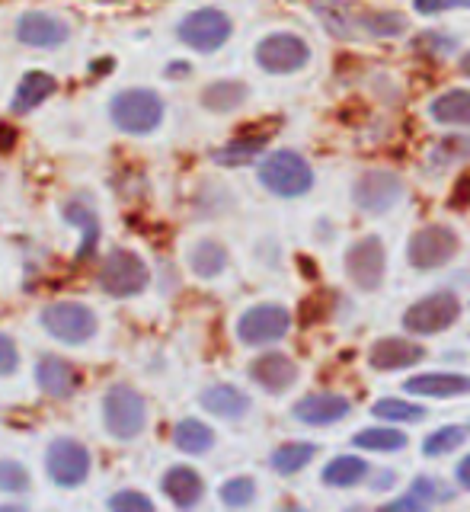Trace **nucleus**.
Masks as SVG:
<instances>
[{
  "instance_id": "13",
  "label": "nucleus",
  "mask_w": 470,
  "mask_h": 512,
  "mask_svg": "<svg viewBox=\"0 0 470 512\" xmlns=\"http://www.w3.org/2000/svg\"><path fill=\"white\" fill-rule=\"evenodd\" d=\"M90 474V455L87 448L74 439H55L48 448V477L58 487H77Z\"/></svg>"
},
{
  "instance_id": "14",
  "label": "nucleus",
  "mask_w": 470,
  "mask_h": 512,
  "mask_svg": "<svg viewBox=\"0 0 470 512\" xmlns=\"http://www.w3.org/2000/svg\"><path fill=\"white\" fill-rule=\"evenodd\" d=\"M423 359L426 349L416 340H407V336H384L368 349V365L375 372H400V368H410Z\"/></svg>"
},
{
  "instance_id": "40",
  "label": "nucleus",
  "mask_w": 470,
  "mask_h": 512,
  "mask_svg": "<svg viewBox=\"0 0 470 512\" xmlns=\"http://www.w3.org/2000/svg\"><path fill=\"white\" fill-rule=\"evenodd\" d=\"M413 7L423 16H435L445 10H464V7H470V0H413Z\"/></svg>"
},
{
  "instance_id": "4",
  "label": "nucleus",
  "mask_w": 470,
  "mask_h": 512,
  "mask_svg": "<svg viewBox=\"0 0 470 512\" xmlns=\"http://www.w3.org/2000/svg\"><path fill=\"white\" fill-rule=\"evenodd\" d=\"M458 234L445 228V224H426L410 237V247H407V260L413 269H442L458 256Z\"/></svg>"
},
{
  "instance_id": "25",
  "label": "nucleus",
  "mask_w": 470,
  "mask_h": 512,
  "mask_svg": "<svg viewBox=\"0 0 470 512\" xmlns=\"http://www.w3.org/2000/svg\"><path fill=\"white\" fill-rule=\"evenodd\" d=\"M448 487L439 484V480H432V477H419L413 480V487L407 496H400V500H391L384 509H429L432 503H439V500H448Z\"/></svg>"
},
{
  "instance_id": "31",
  "label": "nucleus",
  "mask_w": 470,
  "mask_h": 512,
  "mask_svg": "<svg viewBox=\"0 0 470 512\" xmlns=\"http://www.w3.org/2000/svg\"><path fill=\"white\" fill-rule=\"evenodd\" d=\"M362 29L365 36H378V39H391L407 32V16L397 10H362Z\"/></svg>"
},
{
  "instance_id": "29",
  "label": "nucleus",
  "mask_w": 470,
  "mask_h": 512,
  "mask_svg": "<svg viewBox=\"0 0 470 512\" xmlns=\"http://www.w3.org/2000/svg\"><path fill=\"white\" fill-rule=\"evenodd\" d=\"M243 100H247V87H243L240 80H215V84L205 87L202 93L205 109H212V112H231Z\"/></svg>"
},
{
  "instance_id": "35",
  "label": "nucleus",
  "mask_w": 470,
  "mask_h": 512,
  "mask_svg": "<svg viewBox=\"0 0 470 512\" xmlns=\"http://www.w3.org/2000/svg\"><path fill=\"white\" fill-rule=\"evenodd\" d=\"M371 416H378V420H387V423H419L426 420V410L419 404H407V400L400 397H381L375 407H371Z\"/></svg>"
},
{
  "instance_id": "24",
  "label": "nucleus",
  "mask_w": 470,
  "mask_h": 512,
  "mask_svg": "<svg viewBox=\"0 0 470 512\" xmlns=\"http://www.w3.org/2000/svg\"><path fill=\"white\" fill-rule=\"evenodd\" d=\"M58 90L55 84V77L52 74H45V71H29L23 80H20V87H16V96H13V109L16 112H29V109H36L42 100H48Z\"/></svg>"
},
{
  "instance_id": "6",
  "label": "nucleus",
  "mask_w": 470,
  "mask_h": 512,
  "mask_svg": "<svg viewBox=\"0 0 470 512\" xmlns=\"http://www.w3.org/2000/svg\"><path fill=\"white\" fill-rule=\"evenodd\" d=\"M384 272H387V253H384L381 237H375V234L359 237L346 250V276L359 285L362 292H375V288H381Z\"/></svg>"
},
{
  "instance_id": "9",
  "label": "nucleus",
  "mask_w": 470,
  "mask_h": 512,
  "mask_svg": "<svg viewBox=\"0 0 470 512\" xmlns=\"http://www.w3.org/2000/svg\"><path fill=\"white\" fill-rule=\"evenodd\" d=\"M403 196V180L391 170H368L359 176V183L352 189V199L359 205V212L368 215H384L400 202Z\"/></svg>"
},
{
  "instance_id": "37",
  "label": "nucleus",
  "mask_w": 470,
  "mask_h": 512,
  "mask_svg": "<svg viewBox=\"0 0 470 512\" xmlns=\"http://www.w3.org/2000/svg\"><path fill=\"white\" fill-rule=\"evenodd\" d=\"M253 496H256V484H253L250 477H231L228 484L221 487V503L224 506H234V509L250 506Z\"/></svg>"
},
{
  "instance_id": "43",
  "label": "nucleus",
  "mask_w": 470,
  "mask_h": 512,
  "mask_svg": "<svg viewBox=\"0 0 470 512\" xmlns=\"http://www.w3.org/2000/svg\"><path fill=\"white\" fill-rule=\"evenodd\" d=\"M458 484H461L464 490H470V455L461 458V464H458Z\"/></svg>"
},
{
  "instance_id": "30",
  "label": "nucleus",
  "mask_w": 470,
  "mask_h": 512,
  "mask_svg": "<svg viewBox=\"0 0 470 512\" xmlns=\"http://www.w3.org/2000/svg\"><path fill=\"white\" fill-rule=\"evenodd\" d=\"M64 218L84 231V244H80V250H77V260L80 263L90 260L93 250H96V240H100V221H96V215L87 205H77V202H71L68 208H64Z\"/></svg>"
},
{
  "instance_id": "2",
  "label": "nucleus",
  "mask_w": 470,
  "mask_h": 512,
  "mask_svg": "<svg viewBox=\"0 0 470 512\" xmlns=\"http://www.w3.org/2000/svg\"><path fill=\"white\" fill-rule=\"evenodd\" d=\"M112 122L128 135H148L164 119V103L154 90H125L109 106Z\"/></svg>"
},
{
  "instance_id": "45",
  "label": "nucleus",
  "mask_w": 470,
  "mask_h": 512,
  "mask_svg": "<svg viewBox=\"0 0 470 512\" xmlns=\"http://www.w3.org/2000/svg\"><path fill=\"white\" fill-rule=\"evenodd\" d=\"M461 71H464V74L470 77V52H467V55L461 58Z\"/></svg>"
},
{
  "instance_id": "34",
  "label": "nucleus",
  "mask_w": 470,
  "mask_h": 512,
  "mask_svg": "<svg viewBox=\"0 0 470 512\" xmlns=\"http://www.w3.org/2000/svg\"><path fill=\"white\" fill-rule=\"evenodd\" d=\"M224 266H228V253L215 240H202V244L192 247V269H196V276L215 279Z\"/></svg>"
},
{
  "instance_id": "44",
  "label": "nucleus",
  "mask_w": 470,
  "mask_h": 512,
  "mask_svg": "<svg viewBox=\"0 0 470 512\" xmlns=\"http://www.w3.org/2000/svg\"><path fill=\"white\" fill-rule=\"evenodd\" d=\"M13 141H16V132L10 125H0V151H10L13 148Z\"/></svg>"
},
{
  "instance_id": "41",
  "label": "nucleus",
  "mask_w": 470,
  "mask_h": 512,
  "mask_svg": "<svg viewBox=\"0 0 470 512\" xmlns=\"http://www.w3.org/2000/svg\"><path fill=\"white\" fill-rule=\"evenodd\" d=\"M448 208H455V212H461V208H470V173L461 176V180L455 183V189H451Z\"/></svg>"
},
{
  "instance_id": "10",
  "label": "nucleus",
  "mask_w": 470,
  "mask_h": 512,
  "mask_svg": "<svg viewBox=\"0 0 470 512\" xmlns=\"http://www.w3.org/2000/svg\"><path fill=\"white\" fill-rule=\"evenodd\" d=\"M103 413H106V429L116 439H135L144 429V397L135 388H112L103 400Z\"/></svg>"
},
{
  "instance_id": "15",
  "label": "nucleus",
  "mask_w": 470,
  "mask_h": 512,
  "mask_svg": "<svg viewBox=\"0 0 470 512\" xmlns=\"http://www.w3.org/2000/svg\"><path fill=\"white\" fill-rule=\"evenodd\" d=\"M352 410L349 397L343 394H330V391H320V394H307L295 404V420L304 423V426H330V423H339L346 420Z\"/></svg>"
},
{
  "instance_id": "21",
  "label": "nucleus",
  "mask_w": 470,
  "mask_h": 512,
  "mask_svg": "<svg viewBox=\"0 0 470 512\" xmlns=\"http://www.w3.org/2000/svg\"><path fill=\"white\" fill-rule=\"evenodd\" d=\"M202 407L215 416H224V420H237V416L250 410V397L231 388V384H215V388L202 394Z\"/></svg>"
},
{
  "instance_id": "17",
  "label": "nucleus",
  "mask_w": 470,
  "mask_h": 512,
  "mask_svg": "<svg viewBox=\"0 0 470 512\" xmlns=\"http://www.w3.org/2000/svg\"><path fill=\"white\" fill-rule=\"evenodd\" d=\"M250 378L269 394H282L298 381V365L282 356V352H266V356H259L250 365Z\"/></svg>"
},
{
  "instance_id": "42",
  "label": "nucleus",
  "mask_w": 470,
  "mask_h": 512,
  "mask_svg": "<svg viewBox=\"0 0 470 512\" xmlns=\"http://www.w3.org/2000/svg\"><path fill=\"white\" fill-rule=\"evenodd\" d=\"M16 362H20V356H16V343L10 336H0V375H10Z\"/></svg>"
},
{
  "instance_id": "16",
  "label": "nucleus",
  "mask_w": 470,
  "mask_h": 512,
  "mask_svg": "<svg viewBox=\"0 0 470 512\" xmlns=\"http://www.w3.org/2000/svg\"><path fill=\"white\" fill-rule=\"evenodd\" d=\"M68 36V23H61L52 13H23L20 23H16V39L32 48H55L68 42Z\"/></svg>"
},
{
  "instance_id": "18",
  "label": "nucleus",
  "mask_w": 470,
  "mask_h": 512,
  "mask_svg": "<svg viewBox=\"0 0 470 512\" xmlns=\"http://www.w3.org/2000/svg\"><path fill=\"white\" fill-rule=\"evenodd\" d=\"M403 391L416 394V397H435V400H448V397H464L470 394V378L455 375V372H426V375H413Z\"/></svg>"
},
{
  "instance_id": "39",
  "label": "nucleus",
  "mask_w": 470,
  "mask_h": 512,
  "mask_svg": "<svg viewBox=\"0 0 470 512\" xmlns=\"http://www.w3.org/2000/svg\"><path fill=\"white\" fill-rule=\"evenodd\" d=\"M109 509H128V512H151L154 509V503H151V496H144V493H138V490H122V493H116L109 500Z\"/></svg>"
},
{
  "instance_id": "5",
  "label": "nucleus",
  "mask_w": 470,
  "mask_h": 512,
  "mask_svg": "<svg viewBox=\"0 0 470 512\" xmlns=\"http://www.w3.org/2000/svg\"><path fill=\"white\" fill-rule=\"evenodd\" d=\"M100 285L112 298H132L148 285V266L132 250H112L100 266Z\"/></svg>"
},
{
  "instance_id": "28",
  "label": "nucleus",
  "mask_w": 470,
  "mask_h": 512,
  "mask_svg": "<svg viewBox=\"0 0 470 512\" xmlns=\"http://www.w3.org/2000/svg\"><path fill=\"white\" fill-rule=\"evenodd\" d=\"M173 442L176 448H183L186 455H205L208 448L215 445V432L199 420H183L173 429Z\"/></svg>"
},
{
  "instance_id": "23",
  "label": "nucleus",
  "mask_w": 470,
  "mask_h": 512,
  "mask_svg": "<svg viewBox=\"0 0 470 512\" xmlns=\"http://www.w3.org/2000/svg\"><path fill=\"white\" fill-rule=\"evenodd\" d=\"M202 477L192 471V468H170L164 474V493L176 506H196L202 500Z\"/></svg>"
},
{
  "instance_id": "22",
  "label": "nucleus",
  "mask_w": 470,
  "mask_h": 512,
  "mask_svg": "<svg viewBox=\"0 0 470 512\" xmlns=\"http://www.w3.org/2000/svg\"><path fill=\"white\" fill-rule=\"evenodd\" d=\"M429 116L439 125H470V90H445L435 96L429 106Z\"/></svg>"
},
{
  "instance_id": "7",
  "label": "nucleus",
  "mask_w": 470,
  "mask_h": 512,
  "mask_svg": "<svg viewBox=\"0 0 470 512\" xmlns=\"http://www.w3.org/2000/svg\"><path fill=\"white\" fill-rule=\"evenodd\" d=\"M231 32H234L231 16L215 10V7L189 13L180 23V39L189 48H196V52H218V48L231 39Z\"/></svg>"
},
{
  "instance_id": "8",
  "label": "nucleus",
  "mask_w": 470,
  "mask_h": 512,
  "mask_svg": "<svg viewBox=\"0 0 470 512\" xmlns=\"http://www.w3.org/2000/svg\"><path fill=\"white\" fill-rule=\"evenodd\" d=\"M256 61L269 74H295L311 61V48L291 32H275V36H266L256 45Z\"/></svg>"
},
{
  "instance_id": "32",
  "label": "nucleus",
  "mask_w": 470,
  "mask_h": 512,
  "mask_svg": "<svg viewBox=\"0 0 470 512\" xmlns=\"http://www.w3.org/2000/svg\"><path fill=\"white\" fill-rule=\"evenodd\" d=\"M317 455V445L311 442H288V445H279L272 452V468L279 474H298L304 464H311Z\"/></svg>"
},
{
  "instance_id": "27",
  "label": "nucleus",
  "mask_w": 470,
  "mask_h": 512,
  "mask_svg": "<svg viewBox=\"0 0 470 512\" xmlns=\"http://www.w3.org/2000/svg\"><path fill=\"white\" fill-rule=\"evenodd\" d=\"M266 141H269V132H263V135H240L237 141H231V144H224V148H218L212 157H215V164H224V167L250 164V160L266 148Z\"/></svg>"
},
{
  "instance_id": "19",
  "label": "nucleus",
  "mask_w": 470,
  "mask_h": 512,
  "mask_svg": "<svg viewBox=\"0 0 470 512\" xmlns=\"http://www.w3.org/2000/svg\"><path fill=\"white\" fill-rule=\"evenodd\" d=\"M314 10L320 13V20L327 23V29L339 39H359L365 36L362 29V10H355L346 0H314Z\"/></svg>"
},
{
  "instance_id": "33",
  "label": "nucleus",
  "mask_w": 470,
  "mask_h": 512,
  "mask_svg": "<svg viewBox=\"0 0 470 512\" xmlns=\"http://www.w3.org/2000/svg\"><path fill=\"white\" fill-rule=\"evenodd\" d=\"M352 442L365 448V452H400V448H407V436H403L400 429H384V426L355 432Z\"/></svg>"
},
{
  "instance_id": "11",
  "label": "nucleus",
  "mask_w": 470,
  "mask_h": 512,
  "mask_svg": "<svg viewBox=\"0 0 470 512\" xmlns=\"http://www.w3.org/2000/svg\"><path fill=\"white\" fill-rule=\"evenodd\" d=\"M291 327V314L282 304H256L237 320V336L247 346H266L282 340Z\"/></svg>"
},
{
  "instance_id": "36",
  "label": "nucleus",
  "mask_w": 470,
  "mask_h": 512,
  "mask_svg": "<svg viewBox=\"0 0 470 512\" xmlns=\"http://www.w3.org/2000/svg\"><path fill=\"white\" fill-rule=\"evenodd\" d=\"M467 439V429L464 426H442L429 432V436L423 439V452L429 458H442V455H451L455 448H461Z\"/></svg>"
},
{
  "instance_id": "1",
  "label": "nucleus",
  "mask_w": 470,
  "mask_h": 512,
  "mask_svg": "<svg viewBox=\"0 0 470 512\" xmlns=\"http://www.w3.org/2000/svg\"><path fill=\"white\" fill-rule=\"evenodd\" d=\"M259 183L269 192H275V196L295 199V196H304V192H311L314 170L295 151H275L263 160V167H259Z\"/></svg>"
},
{
  "instance_id": "12",
  "label": "nucleus",
  "mask_w": 470,
  "mask_h": 512,
  "mask_svg": "<svg viewBox=\"0 0 470 512\" xmlns=\"http://www.w3.org/2000/svg\"><path fill=\"white\" fill-rule=\"evenodd\" d=\"M42 327L61 343H87L96 333V317L77 301H61L42 311Z\"/></svg>"
},
{
  "instance_id": "38",
  "label": "nucleus",
  "mask_w": 470,
  "mask_h": 512,
  "mask_svg": "<svg viewBox=\"0 0 470 512\" xmlns=\"http://www.w3.org/2000/svg\"><path fill=\"white\" fill-rule=\"evenodd\" d=\"M29 487V471L20 461H0V490L23 493Z\"/></svg>"
},
{
  "instance_id": "3",
  "label": "nucleus",
  "mask_w": 470,
  "mask_h": 512,
  "mask_svg": "<svg viewBox=\"0 0 470 512\" xmlns=\"http://www.w3.org/2000/svg\"><path fill=\"white\" fill-rule=\"evenodd\" d=\"M458 317H461V301L455 292H432L410 304L407 314H403V327L413 336H432L448 330Z\"/></svg>"
},
{
  "instance_id": "20",
  "label": "nucleus",
  "mask_w": 470,
  "mask_h": 512,
  "mask_svg": "<svg viewBox=\"0 0 470 512\" xmlns=\"http://www.w3.org/2000/svg\"><path fill=\"white\" fill-rule=\"evenodd\" d=\"M36 378H39V388L52 397H71L77 388V375H74L71 362H64L58 356H45L36 365Z\"/></svg>"
},
{
  "instance_id": "26",
  "label": "nucleus",
  "mask_w": 470,
  "mask_h": 512,
  "mask_svg": "<svg viewBox=\"0 0 470 512\" xmlns=\"http://www.w3.org/2000/svg\"><path fill=\"white\" fill-rule=\"evenodd\" d=\"M368 477V464L355 455H339L323 468V484L330 487H355Z\"/></svg>"
}]
</instances>
